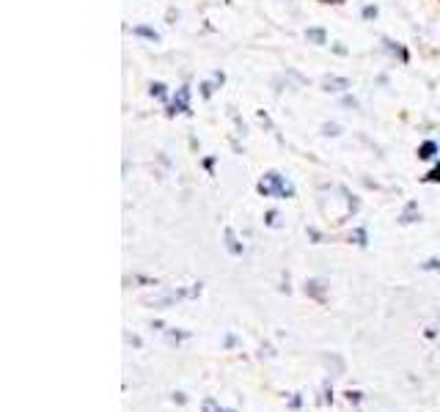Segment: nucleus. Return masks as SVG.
<instances>
[{"label": "nucleus", "instance_id": "obj_1", "mask_svg": "<svg viewBox=\"0 0 440 412\" xmlns=\"http://www.w3.org/2000/svg\"><path fill=\"white\" fill-rule=\"evenodd\" d=\"M187 99H190V91H187V88H182V91H179V96H176V102H173V110H179V113H187V110H190V105H187Z\"/></svg>", "mask_w": 440, "mask_h": 412}, {"label": "nucleus", "instance_id": "obj_2", "mask_svg": "<svg viewBox=\"0 0 440 412\" xmlns=\"http://www.w3.org/2000/svg\"><path fill=\"white\" fill-rule=\"evenodd\" d=\"M344 88H350V80H327L325 82V91H344Z\"/></svg>", "mask_w": 440, "mask_h": 412}, {"label": "nucleus", "instance_id": "obj_3", "mask_svg": "<svg viewBox=\"0 0 440 412\" xmlns=\"http://www.w3.org/2000/svg\"><path fill=\"white\" fill-rule=\"evenodd\" d=\"M435 151H438V146H435L432 140H427L421 148H418V157H421V159H429V157H435Z\"/></svg>", "mask_w": 440, "mask_h": 412}, {"label": "nucleus", "instance_id": "obj_4", "mask_svg": "<svg viewBox=\"0 0 440 412\" xmlns=\"http://www.w3.org/2000/svg\"><path fill=\"white\" fill-rule=\"evenodd\" d=\"M149 91H151V96H157V99H162V96H165V85H162V82H154Z\"/></svg>", "mask_w": 440, "mask_h": 412}, {"label": "nucleus", "instance_id": "obj_5", "mask_svg": "<svg viewBox=\"0 0 440 412\" xmlns=\"http://www.w3.org/2000/svg\"><path fill=\"white\" fill-rule=\"evenodd\" d=\"M308 39H314L316 44H325V33H322V30H316V28L308 30Z\"/></svg>", "mask_w": 440, "mask_h": 412}, {"label": "nucleus", "instance_id": "obj_6", "mask_svg": "<svg viewBox=\"0 0 440 412\" xmlns=\"http://www.w3.org/2000/svg\"><path fill=\"white\" fill-rule=\"evenodd\" d=\"M322 132H325V135H339V124H325Z\"/></svg>", "mask_w": 440, "mask_h": 412}, {"label": "nucleus", "instance_id": "obj_7", "mask_svg": "<svg viewBox=\"0 0 440 412\" xmlns=\"http://www.w3.org/2000/svg\"><path fill=\"white\" fill-rule=\"evenodd\" d=\"M135 33L138 36H146V39H157V33H154V30H149V28H135Z\"/></svg>", "mask_w": 440, "mask_h": 412}, {"label": "nucleus", "instance_id": "obj_8", "mask_svg": "<svg viewBox=\"0 0 440 412\" xmlns=\"http://www.w3.org/2000/svg\"><path fill=\"white\" fill-rule=\"evenodd\" d=\"M427 179H429V182H440V168H435V171H432V173H429V176H427Z\"/></svg>", "mask_w": 440, "mask_h": 412}]
</instances>
